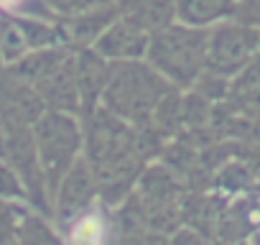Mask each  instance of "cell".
<instances>
[{
	"instance_id": "obj_14",
	"label": "cell",
	"mask_w": 260,
	"mask_h": 245,
	"mask_svg": "<svg viewBox=\"0 0 260 245\" xmlns=\"http://www.w3.org/2000/svg\"><path fill=\"white\" fill-rule=\"evenodd\" d=\"M34 0H0V13L6 16H31V6Z\"/></svg>"
},
{
	"instance_id": "obj_5",
	"label": "cell",
	"mask_w": 260,
	"mask_h": 245,
	"mask_svg": "<svg viewBox=\"0 0 260 245\" xmlns=\"http://www.w3.org/2000/svg\"><path fill=\"white\" fill-rule=\"evenodd\" d=\"M148 41H151V34H146L136 23H130L127 18L117 16L100 34L92 49L107 62H136V59H146Z\"/></svg>"
},
{
	"instance_id": "obj_11",
	"label": "cell",
	"mask_w": 260,
	"mask_h": 245,
	"mask_svg": "<svg viewBox=\"0 0 260 245\" xmlns=\"http://www.w3.org/2000/svg\"><path fill=\"white\" fill-rule=\"evenodd\" d=\"M28 41L16 18H0V62L16 64L28 54Z\"/></svg>"
},
{
	"instance_id": "obj_4",
	"label": "cell",
	"mask_w": 260,
	"mask_h": 245,
	"mask_svg": "<svg viewBox=\"0 0 260 245\" xmlns=\"http://www.w3.org/2000/svg\"><path fill=\"white\" fill-rule=\"evenodd\" d=\"M255 46V36L247 28L237 26H219L207 39V67L214 74L237 72Z\"/></svg>"
},
{
	"instance_id": "obj_15",
	"label": "cell",
	"mask_w": 260,
	"mask_h": 245,
	"mask_svg": "<svg viewBox=\"0 0 260 245\" xmlns=\"http://www.w3.org/2000/svg\"><path fill=\"white\" fill-rule=\"evenodd\" d=\"M0 64H3V62H0Z\"/></svg>"
},
{
	"instance_id": "obj_13",
	"label": "cell",
	"mask_w": 260,
	"mask_h": 245,
	"mask_svg": "<svg viewBox=\"0 0 260 245\" xmlns=\"http://www.w3.org/2000/svg\"><path fill=\"white\" fill-rule=\"evenodd\" d=\"M44 6L49 8L51 16L69 18V16H82V13L110 8V6H115V0H44Z\"/></svg>"
},
{
	"instance_id": "obj_2",
	"label": "cell",
	"mask_w": 260,
	"mask_h": 245,
	"mask_svg": "<svg viewBox=\"0 0 260 245\" xmlns=\"http://www.w3.org/2000/svg\"><path fill=\"white\" fill-rule=\"evenodd\" d=\"M209 31L184 23H171L151 34L146 62L174 87H191L207 67Z\"/></svg>"
},
{
	"instance_id": "obj_9",
	"label": "cell",
	"mask_w": 260,
	"mask_h": 245,
	"mask_svg": "<svg viewBox=\"0 0 260 245\" xmlns=\"http://www.w3.org/2000/svg\"><path fill=\"white\" fill-rule=\"evenodd\" d=\"M235 11V0H174L176 21L184 26L204 28Z\"/></svg>"
},
{
	"instance_id": "obj_10",
	"label": "cell",
	"mask_w": 260,
	"mask_h": 245,
	"mask_svg": "<svg viewBox=\"0 0 260 245\" xmlns=\"http://www.w3.org/2000/svg\"><path fill=\"white\" fill-rule=\"evenodd\" d=\"M92 192V174L87 161H74L72 169L64 174V184H61V204L67 207V212H72V207H82L87 202Z\"/></svg>"
},
{
	"instance_id": "obj_3",
	"label": "cell",
	"mask_w": 260,
	"mask_h": 245,
	"mask_svg": "<svg viewBox=\"0 0 260 245\" xmlns=\"http://www.w3.org/2000/svg\"><path fill=\"white\" fill-rule=\"evenodd\" d=\"M34 122H36L34 143H36L39 161L51 187H56L77 161V151L82 146V131L74 115L61 110H44Z\"/></svg>"
},
{
	"instance_id": "obj_6",
	"label": "cell",
	"mask_w": 260,
	"mask_h": 245,
	"mask_svg": "<svg viewBox=\"0 0 260 245\" xmlns=\"http://www.w3.org/2000/svg\"><path fill=\"white\" fill-rule=\"evenodd\" d=\"M74 74H77V89H79V102H82L79 110L87 117L89 112L97 110V102L102 100V92L110 77V62L102 59L92 46L79 49V54L74 56Z\"/></svg>"
},
{
	"instance_id": "obj_8",
	"label": "cell",
	"mask_w": 260,
	"mask_h": 245,
	"mask_svg": "<svg viewBox=\"0 0 260 245\" xmlns=\"http://www.w3.org/2000/svg\"><path fill=\"white\" fill-rule=\"evenodd\" d=\"M39 97L49 110H61V112H77L82 107L79 102V89H77V74H74V54L46 79H41L36 87Z\"/></svg>"
},
{
	"instance_id": "obj_1",
	"label": "cell",
	"mask_w": 260,
	"mask_h": 245,
	"mask_svg": "<svg viewBox=\"0 0 260 245\" xmlns=\"http://www.w3.org/2000/svg\"><path fill=\"white\" fill-rule=\"evenodd\" d=\"M171 89L174 84L164 79L148 62H110V77L100 102L125 122L143 126L151 122L153 110Z\"/></svg>"
},
{
	"instance_id": "obj_7",
	"label": "cell",
	"mask_w": 260,
	"mask_h": 245,
	"mask_svg": "<svg viewBox=\"0 0 260 245\" xmlns=\"http://www.w3.org/2000/svg\"><path fill=\"white\" fill-rule=\"evenodd\" d=\"M117 8H102L82 16H69V18H56V31H59V44L67 49H89L100 34L117 18Z\"/></svg>"
},
{
	"instance_id": "obj_12",
	"label": "cell",
	"mask_w": 260,
	"mask_h": 245,
	"mask_svg": "<svg viewBox=\"0 0 260 245\" xmlns=\"http://www.w3.org/2000/svg\"><path fill=\"white\" fill-rule=\"evenodd\" d=\"M105 240V222L100 215L89 212V215H82L72 232H69V242L72 245H102Z\"/></svg>"
}]
</instances>
